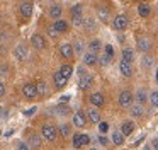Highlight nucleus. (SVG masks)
<instances>
[{"mask_svg": "<svg viewBox=\"0 0 158 150\" xmlns=\"http://www.w3.org/2000/svg\"><path fill=\"white\" fill-rule=\"evenodd\" d=\"M14 53H15V58H17V60H26V56H27V48H26L24 44H19Z\"/></svg>", "mask_w": 158, "mask_h": 150, "instance_id": "nucleus-22", "label": "nucleus"}, {"mask_svg": "<svg viewBox=\"0 0 158 150\" xmlns=\"http://www.w3.org/2000/svg\"><path fill=\"white\" fill-rule=\"evenodd\" d=\"M38 95H46L48 94V85H46V82H38Z\"/></svg>", "mask_w": 158, "mask_h": 150, "instance_id": "nucleus-32", "label": "nucleus"}, {"mask_svg": "<svg viewBox=\"0 0 158 150\" xmlns=\"http://www.w3.org/2000/svg\"><path fill=\"white\" fill-rule=\"evenodd\" d=\"M143 150H151V145H144V147H143Z\"/></svg>", "mask_w": 158, "mask_h": 150, "instance_id": "nucleus-46", "label": "nucleus"}, {"mask_svg": "<svg viewBox=\"0 0 158 150\" xmlns=\"http://www.w3.org/2000/svg\"><path fill=\"white\" fill-rule=\"evenodd\" d=\"M100 50H102V43H100L99 39H92L89 43V51H90V53H95L97 55Z\"/></svg>", "mask_w": 158, "mask_h": 150, "instance_id": "nucleus-23", "label": "nucleus"}, {"mask_svg": "<svg viewBox=\"0 0 158 150\" xmlns=\"http://www.w3.org/2000/svg\"><path fill=\"white\" fill-rule=\"evenodd\" d=\"M56 109H58V113H60V114H68V111H70V109H68V106H58Z\"/></svg>", "mask_w": 158, "mask_h": 150, "instance_id": "nucleus-39", "label": "nucleus"}, {"mask_svg": "<svg viewBox=\"0 0 158 150\" xmlns=\"http://www.w3.org/2000/svg\"><path fill=\"white\" fill-rule=\"evenodd\" d=\"M58 133L63 138H68V136L72 135V126H70L68 123H61V125L58 126Z\"/></svg>", "mask_w": 158, "mask_h": 150, "instance_id": "nucleus-20", "label": "nucleus"}, {"mask_svg": "<svg viewBox=\"0 0 158 150\" xmlns=\"http://www.w3.org/2000/svg\"><path fill=\"white\" fill-rule=\"evenodd\" d=\"M49 2H53V0H49Z\"/></svg>", "mask_w": 158, "mask_h": 150, "instance_id": "nucleus-50", "label": "nucleus"}, {"mask_svg": "<svg viewBox=\"0 0 158 150\" xmlns=\"http://www.w3.org/2000/svg\"><path fill=\"white\" fill-rule=\"evenodd\" d=\"M138 48H139L141 51H148L151 48L150 39H146V38H139V39H138Z\"/></svg>", "mask_w": 158, "mask_h": 150, "instance_id": "nucleus-26", "label": "nucleus"}, {"mask_svg": "<svg viewBox=\"0 0 158 150\" xmlns=\"http://www.w3.org/2000/svg\"><path fill=\"white\" fill-rule=\"evenodd\" d=\"M70 14H72V19L75 26H80L83 24V15H82V5H73L70 9Z\"/></svg>", "mask_w": 158, "mask_h": 150, "instance_id": "nucleus-6", "label": "nucleus"}, {"mask_svg": "<svg viewBox=\"0 0 158 150\" xmlns=\"http://www.w3.org/2000/svg\"><path fill=\"white\" fill-rule=\"evenodd\" d=\"M87 119L90 123H100V111L97 108H90L87 111Z\"/></svg>", "mask_w": 158, "mask_h": 150, "instance_id": "nucleus-15", "label": "nucleus"}, {"mask_svg": "<svg viewBox=\"0 0 158 150\" xmlns=\"http://www.w3.org/2000/svg\"><path fill=\"white\" fill-rule=\"evenodd\" d=\"M99 143H100V145H104V147H107V145H109V138H107L106 135H100L99 136Z\"/></svg>", "mask_w": 158, "mask_h": 150, "instance_id": "nucleus-36", "label": "nucleus"}, {"mask_svg": "<svg viewBox=\"0 0 158 150\" xmlns=\"http://www.w3.org/2000/svg\"><path fill=\"white\" fill-rule=\"evenodd\" d=\"M5 95V85H4V82H0V97H4Z\"/></svg>", "mask_w": 158, "mask_h": 150, "instance_id": "nucleus-43", "label": "nucleus"}, {"mask_svg": "<svg viewBox=\"0 0 158 150\" xmlns=\"http://www.w3.org/2000/svg\"><path fill=\"white\" fill-rule=\"evenodd\" d=\"M60 73H61L65 78H70L72 73H73V67L72 65H61V67H60Z\"/></svg>", "mask_w": 158, "mask_h": 150, "instance_id": "nucleus-25", "label": "nucleus"}, {"mask_svg": "<svg viewBox=\"0 0 158 150\" xmlns=\"http://www.w3.org/2000/svg\"><path fill=\"white\" fill-rule=\"evenodd\" d=\"M53 27H55V29L58 31L60 34H61V33H66V31H68V22H66V20H63V19H60V20H55V24H53Z\"/></svg>", "mask_w": 158, "mask_h": 150, "instance_id": "nucleus-21", "label": "nucleus"}, {"mask_svg": "<svg viewBox=\"0 0 158 150\" xmlns=\"http://www.w3.org/2000/svg\"><path fill=\"white\" fill-rule=\"evenodd\" d=\"M61 15H63V9L60 5H51V7H49V17H51V19L60 20V19H61Z\"/></svg>", "mask_w": 158, "mask_h": 150, "instance_id": "nucleus-18", "label": "nucleus"}, {"mask_svg": "<svg viewBox=\"0 0 158 150\" xmlns=\"http://www.w3.org/2000/svg\"><path fill=\"white\" fill-rule=\"evenodd\" d=\"M143 113H144V109H143V106H141V104H133V106H131V114H133V116L139 118V116H143Z\"/></svg>", "mask_w": 158, "mask_h": 150, "instance_id": "nucleus-29", "label": "nucleus"}, {"mask_svg": "<svg viewBox=\"0 0 158 150\" xmlns=\"http://www.w3.org/2000/svg\"><path fill=\"white\" fill-rule=\"evenodd\" d=\"M53 82H55L56 89H63L66 85V82H68V78H65L61 73H60V70H58V72H55V75H53Z\"/></svg>", "mask_w": 158, "mask_h": 150, "instance_id": "nucleus-14", "label": "nucleus"}, {"mask_svg": "<svg viewBox=\"0 0 158 150\" xmlns=\"http://www.w3.org/2000/svg\"><path fill=\"white\" fill-rule=\"evenodd\" d=\"M150 102L153 108H158V90H153L150 94Z\"/></svg>", "mask_w": 158, "mask_h": 150, "instance_id": "nucleus-33", "label": "nucleus"}, {"mask_svg": "<svg viewBox=\"0 0 158 150\" xmlns=\"http://www.w3.org/2000/svg\"><path fill=\"white\" fill-rule=\"evenodd\" d=\"M143 65H146V67H150V65H151V58L144 56V58H143Z\"/></svg>", "mask_w": 158, "mask_h": 150, "instance_id": "nucleus-45", "label": "nucleus"}, {"mask_svg": "<svg viewBox=\"0 0 158 150\" xmlns=\"http://www.w3.org/2000/svg\"><path fill=\"white\" fill-rule=\"evenodd\" d=\"M41 136L48 142H55L58 138V128L55 125H49V123H44L41 126Z\"/></svg>", "mask_w": 158, "mask_h": 150, "instance_id": "nucleus-1", "label": "nucleus"}, {"mask_svg": "<svg viewBox=\"0 0 158 150\" xmlns=\"http://www.w3.org/2000/svg\"><path fill=\"white\" fill-rule=\"evenodd\" d=\"M119 70H121V73H123L124 77H131V75H133V65H131L129 61L121 60L119 61Z\"/></svg>", "mask_w": 158, "mask_h": 150, "instance_id": "nucleus-13", "label": "nucleus"}, {"mask_svg": "<svg viewBox=\"0 0 158 150\" xmlns=\"http://www.w3.org/2000/svg\"><path fill=\"white\" fill-rule=\"evenodd\" d=\"M90 102H92L95 108H102V106L106 104V99H104V95L100 94V92H95V94L90 95Z\"/></svg>", "mask_w": 158, "mask_h": 150, "instance_id": "nucleus-16", "label": "nucleus"}, {"mask_svg": "<svg viewBox=\"0 0 158 150\" xmlns=\"http://www.w3.org/2000/svg\"><path fill=\"white\" fill-rule=\"evenodd\" d=\"M36 111H38V109H36V108H29V109H27V111H26V113H24V114H26V116H32V114H34V113H36Z\"/></svg>", "mask_w": 158, "mask_h": 150, "instance_id": "nucleus-41", "label": "nucleus"}, {"mask_svg": "<svg viewBox=\"0 0 158 150\" xmlns=\"http://www.w3.org/2000/svg\"><path fill=\"white\" fill-rule=\"evenodd\" d=\"M97 61H99V56H97L95 53H90V51H87V53L83 55V63H85V65H89V67L95 65Z\"/></svg>", "mask_w": 158, "mask_h": 150, "instance_id": "nucleus-19", "label": "nucleus"}, {"mask_svg": "<svg viewBox=\"0 0 158 150\" xmlns=\"http://www.w3.org/2000/svg\"><path fill=\"white\" fill-rule=\"evenodd\" d=\"M136 2H139V0H136Z\"/></svg>", "mask_w": 158, "mask_h": 150, "instance_id": "nucleus-51", "label": "nucleus"}, {"mask_svg": "<svg viewBox=\"0 0 158 150\" xmlns=\"http://www.w3.org/2000/svg\"><path fill=\"white\" fill-rule=\"evenodd\" d=\"M104 50H106V56L107 58H112L114 56V50H112V46H110V44H106V46H104Z\"/></svg>", "mask_w": 158, "mask_h": 150, "instance_id": "nucleus-35", "label": "nucleus"}, {"mask_svg": "<svg viewBox=\"0 0 158 150\" xmlns=\"http://www.w3.org/2000/svg\"><path fill=\"white\" fill-rule=\"evenodd\" d=\"M155 78H156V82H158V70H156V73H155Z\"/></svg>", "mask_w": 158, "mask_h": 150, "instance_id": "nucleus-47", "label": "nucleus"}, {"mask_svg": "<svg viewBox=\"0 0 158 150\" xmlns=\"http://www.w3.org/2000/svg\"><path fill=\"white\" fill-rule=\"evenodd\" d=\"M138 14H139L141 17H148L151 14L150 5H148V3H139V5H138Z\"/></svg>", "mask_w": 158, "mask_h": 150, "instance_id": "nucleus-24", "label": "nucleus"}, {"mask_svg": "<svg viewBox=\"0 0 158 150\" xmlns=\"http://www.w3.org/2000/svg\"><path fill=\"white\" fill-rule=\"evenodd\" d=\"M89 143H90V136L87 133H77V135H73V140H72L73 148H82V147L89 145Z\"/></svg>", "mask_w": 158, "mask_h": 150, "instance_id": "nucleus-2", "label": "nucleus"}, {"mask_svg": "<svg viewBox=\"0 0 158 150\" xmlns=\"http://www.w3.org/2000/svg\"><path fill=\"white\" fill-rule=\"evenodd\" d=\"M73 50H75L77 53H80V51H82V43H80V41H77V44L73 46Z\"/></svg>", "mask_w": 158, "mask_h": 150, "instance_id": "nucleus-42", "label": "nucleus"}, {"mask_svg": "<svg viewBox=\"0 0 158 150\" xmlns=\"http://www.w3.org/2000/svg\"><path fill=\"white\" fill-rule=\"evenodd\" d=\"M134 101V95L131 94V90H123L119 94V106L121 108H131Z\"/></svg>", "mask_w": 158, "mask_h": 150, "instance_id": "nucleus-4", "label": "nucleus"}, {"mask_svg": "<svg viewBox=\"0 0 158 150\" xmlns=\"http://www.w3.org/2000/svg\"><path fill=\"white\" fill-rule=\"evenodd\" d=\"M99 131L102 133V135H106V133L109 131V123H107V121H100L99 123Z\"/></svg>", "mask_w": 158, "mask_h": 150, "instance_id": "nucleus-34", "label": "nucleus"}, {"mask_svg": "<svg viewBox=\"0 0 158 150\" xmlns=\"http://www.w3.org/2000/svg\"><path fill=\"white\" fill-rule=\"evenodd\" d=\"M22 94H24L26 99H36L38 97V85L32 84V82L24 84L22 85Z\"/></svg>", "mask_w": 158, "mask_h": 150, "instance_id": "nucleus-3", "label": "nucleus"}, {"mask_svg": "<svg viewBox=\"0 0 158 150\" xmlns=\"http://www.w3.org/2000/svg\"><path fill=\"white\" fill-rule=\"evenodd\" d=\"M17 150H31V147H29L26 142H19L17 143Z\"/></svg>", "mask_w": 158, "mask_h": 150, "instance_id": "nucleus-38", "label": "nucleus"}, {"mask_svg": "<svg viewBox=\"0 0 158 150\" xmlns=\"http://www.w3.org/2000/svg\"><path fill=\"white\" fill-rule=\"evenodd\" d=\"M97 12H99V19L106 22L107 17H109V7H102V5H100L99 9H97Z\"/></svg>", "mask_w": 158, "mask_h": 150, "instance_id": "nucleus-31", "label": "nucleus"}, {"mask_svg": "<svg viewBox=\"0 0 158 150\" xmlns=\"http://www.w3.org/2000/svg\"><path fill=\"white\" fill-rule=\"evenodd\" d=\"M60 53H61L63 58H73L75 50H73V46L70 43H63V44H60Z\"/></svg>", "mask_w": 158, "mask_h": 150, "instance_id": "nucleus-12", "label": "nucleus"}, {"mask_svg": "<svg viewBox=\"0 0 158 150\" xmlns=\"http://www.w3.org/2000/svg\"><path fill=\"white\" fill-rule=\"evenodd\" d=\"M19 10H21V15H24L26 19H29V17L32 15L34 5H32L31 0H24V2H21V7H19Z\"/></svg>", "mask_w": 158, "mask_h": 150, "instance_id": "nucleus-7", "label": "nucleus"}, {"mask_svg": "<svg viewBox=\"0 0 158 150\" xmlns=\"http://www.w3.org/2000/svg\"><path fill=\"white\" fill-rule=\"evenodd\" d=\"M73 125H75L77 128H83V126H87V116L83 114L82 111H77L75 114H73Z\"/></svg>", "mask_w": 158, "mask_h": 150, "instance_id": "nucleus-11", "label": "nucleus"}, {"mask_svg": "<svg viewBox=\"0 0 158 150\" xmlns=\"http://www.w3.org/2000/svg\"><path fill=\"white\" fill-rule=\"evenodd\" d=\"M83 26L85 27H94V20L92 19H85L83 20Z\"/></svg>", "mask_w": 158, "mask_h": 150, "instance_id": "nucleus-40", "label": "nucleus"}, {"mask_svg": "<svg viewBox=\"0 0 158 150\" xmlns=\"http://www.w3.org/2000/svg\"><path fill=\"white\" fill-rule=\"evenodd\" d=\"M89 150H97V148H89Z\"/></svg>", "mask_w": 158, "mask_h": 150, "instance_id": "nucleus-48", "label": "nucleus"}, {"mask_svg": "<svg viewBox=\"0 0 158 150\" xmlns=\"http://www.w3.org/2000/svg\"><path fill=\"white\" fill-rule=\"evenodd\" d=\"M151 147H153L155 150H158V136H156V138L151 140Z\"/></svg>", "mask_w": 158, "mask_h": 150, "instance_id": "nucleus-44", "label": "nucleus"}, {"mask_svg": "<svg viewBox=\"0 0 158 150\" xmlns=\"http://www.w3.org/2000/svg\"><path fill=\"white\" fill-rule=\"evenodd\" d=\"M0 136H2V130H0Z\"/></svg>", "mask_w": 158, "mask_h": 150, "instance_id": "nucleus-49", "label": "nucleus"}, {"mask_svg": "<svg viewBox=\"0 0 158 150\" xmlns=\"http://www.w3.org/2000/svg\"><path fill=\"white\" fill-rule=\"evenodd\" d=\"M48 34H49L51 38H58V36H60V33H58V31H56L53 26H51V27H48Z\"/></svg>", "mask_w": 158, "mask_h": 150, "instance_id": "nucleus-37", "label": "nucleus"}, {"mask_svg": "<svg viewBox=\"0 0 158 150\" xmlns=\"http://www.w3.org/2000/svg\"><path fill=\"white\" fill-rule=\"evenodd\" d=\"M92 82H94V78H92V75L90 73H83V75H80V80H78V87H80V90H87V89L92 85Z\"/></svg>", "mask_w": 158, "mask_h": 150, "instance_id": "nucleus-8", "label": "nucleus"}, {"mask_svg": "<svg viewBox=\"0 0 158 150\" xmlns=\"http://www.w3.org/2000/svg\"><path fill=\"white\" fill-rule=\"evenodd\" d=\"M41 143H43V136L36 135V133H32V135H29L27 145L31 147L32 150H39V148H41Z\"/></svg>", "mask_w": 158, "mask_h": 150, "instance_id": "nucleus-9", "label": "nucleus"}, {"mask_svg": "<svg viewBox=\"0 0 158 150\" xmlns=\"http://www.w3.org/2000/svg\"><path fill=\"white\" fill-rule=\"evenodd\" d=\"M31 43L36 50H44L46 48V39L41 36V34H32L31 36Z\"/></svg>", "mask_w": 158, "mask_h": 150, "instance_id": "nucleus-10", "label": "nucleus"}, {"mask_svg": "<svg viewBox=\"0 0 158 150\" xmlns=\"http://www.w3.org/2000/svg\"><path fill=\"white\" fill-rule=\"evenodd\" d=\"M148 99H150V97H148V94L143 90V89H139V90H138V94H136V101H138V104L143 106L144 102L148 101Z\"/></svg>", "mask_w": 158, "mask_h": 150, "instance_id": "nucleus-30", "label": "nucleus"}, {"mask_svg": "<svg viewBox=\"0 0 158 150\" xmlns=\"http://www.w3.org/2000/svg\"><path fill=\"white\" fill-rule=\"evenodd\" d=\"M127 24H129V19H127L126 15H123V14H121V15H116L112 20V26L116 31H124L127 27Z\"/></svg>", "mask_w": 158, "mask_h": 150, "instance_id": "nucleus-5", "label": "nucleus"}, {"mask_svg": "<svg viewBox=\"0 0 158 150\" xmlns=\"http://www.w3.org/2000/svg\"><path fill=\"white\" fill-rule=\"evenodd\" d=\"M121 55H123V60L124 61H129V63L133 61V58H134V51L131 50V48H124Z\"/></svg>", "mask_w": 158, "mask_h": 150, "instance_id": "nucleus-28", "label": "nucleus"}, {"mask_svg": "<svg viewBox=\"0 0 158 150\" xmlns=\"http://www.w3.org/2000/svg\"><path fill=\"white\" fill-rule=\"evenodd\" d=\"M134 131V123L133 121H123V125H121V133H123L124 136H129L131 133Z\"/></svg>", "mask_w": 158, "mask_h": 150, "instance_id": "nucleus-17", "label": "nucleus"}, {"mask_svg": "<svg viewBox=\"0 0 158 150\" xmlns=\"http://www.w3.org/2000/svg\"><path fill=\"white\" fill-rule=\"evenodd\" d=\"M110 138H112V142L116 143V145H123V143H124V135L121 133V130H119V131L116 130V131L112 133V136H110Z\"/></svg>", "mask_w": 158, "mask_h": 150, "instance_id": "nucleus-27", "label": "nucleus"}]
</instances>
